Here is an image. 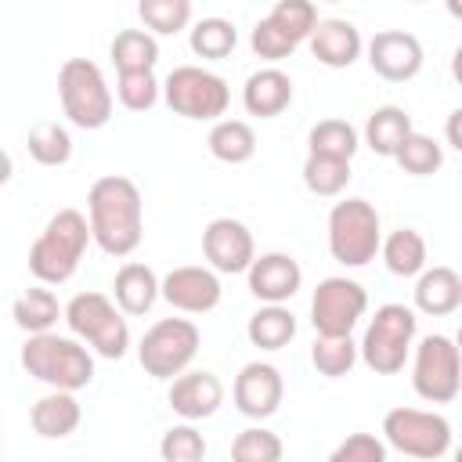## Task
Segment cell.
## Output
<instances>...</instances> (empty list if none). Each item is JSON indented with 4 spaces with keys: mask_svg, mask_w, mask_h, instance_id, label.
Segmentation results:
<instances>
[{
    "mask_svg": "<svg viewBox=\"0 0 462 462\" xmlns=\"http://www.w3.org/2000/svg\"><path fill=\"white\" fill-rule=\"evenodd\" d=\"M87 213L90 231L101 253L108 256H130L144 238V202L130 177L108 173L97 177L87 191Z\"/></svg>",
    "mask_w": 462,
    "mask_h": 462,
    "instance_id": "cell-1",
    "label": "cell"
},
{
    "mask_svg": "<svg viewBox=\"0 0 462 462\" xmlns=\"http://www.w3.org/2000/svg\"><path fill=\"white\" fill-rule=\"evenodd\" d=\"M94 238L90 220L79 209H58L47 227L40 231V238L29 245V271L36 274L40 285H61L76 274L87 242Z\"/></svg>",
    "mask_w": 462,
    "mask_h": 462,
    "instance_id": "cell-2",
    "label": "cell"
},
{
    "mask_svg": "<svg viewBox=\"0 0 462 462\" xmlns=\"http://www.w3.org/2000/svg\"><path fill=\"white\" fill-rule=\"evenodd\" d=\"M22 365L32 379L47 383L51 390H83L94 379V357L83 343L58 336V332H43V336H29L22 346Z\"/></svg>",
    "mask_w": 462,
    "mask_h": 462,
    "instance_id": "cell-3",
    "label": "cell"
},
{
    "mask_svg": "<svg viewBox=\"0 0 462 462\" xmlns=\"http://www.w3.org/2000/svg\"><path fill=\"white\" fill-rule=\"evenodd\" d=\"M383 249L379 209L368 199H343L328 213V253L343 267H365Z\"/></svg>",
    "mask_w": 462,
    "mask_h": 462,
    "instance_id": "cell-4",
    "label": "cell"
},
{
    "mask_svg": "<svg viewBox=\"0 0 462 462\" xmlns=\"http://www.w3.org/2000/svg\"><path fill=\"white\" fill-rule=\"evenodd\" d=\"M65 321L76 339L90 343L101 357L119 361L130 346V328L123 310L105 296V292H76L65 303Z\"/></svg>",
    "mask_w": 462,
    "mask_h": 462,
    "instance_id": "cell-5",
    "label": "cell"
},
{
    "mask_svg": "<svg viewBox=\"0 0 462 462\" xmlns=\"http://www.w3.org/2000/svg\"><path fill=\"white\" fill-rule=\"evenodd\" d=\"M415 328H419V318H415L411 307H404V303H383L375 310V318L368 321L365 339L357 343L361 346V361L375 375H397L404 368L408 350H411Z\"/></svg>",
    "mask_w": 462,
    "mask_h": 462,
    "instance_id": "cell-6",
    "label": "cell"
},
{
    "mask_svg": "<svg viewBox=\"0 0 462 462\" xmlns=\"http://www.w3.org/2000/svg\"><path fill=\"white\" fill-rule=\"evenodd\" d=\"M58 97L79 130H101L112 119V90L90 58H69L58 72Z\"/></svg>",
    "mask_w": 462,
    "mask_h": 462,
    "instance_id": "cell-7",
    "label": "cell"
},
{
    "mask_svg": "<svg viewBox=\"0 0 462 462\" xmlns=\"http://www.w3.org/2000/svg\"><path fill=\"white\" fill-rule=\"evenodd\" d=\"M162 97L184 119L220 123V116L227 112L231 90L217 72H209L202 65H177L162 83Z\"/></svg>",
    "mask_w": 462,
    "mask_h": 462,
    "instance_id": "cell-8",
    "label": "cell"
},
{
    "mask_svg": "<svg viewBox=\"0 0 462 462\" xmlns=\"http://www.w3.org/2000/svg\"><path fill=\"white\" fill-rule=\"evenodd\" d=\"M195 354H199V328L188 318H162V321H155L144 332L141 346H137L141 368L152 379H177V375H184Z\"/></svg>",
    "mask_w": 462,
    "mask_h": 462,
    "instance_id": "cell-9",
    "label": "cell"
},
{
    "mask_svg": "<svg viewBox=\"0 0 462 462\" xmlns=\"http://www.w3.org/2000/svg\"><path fill=\"white\" fill-rule=\"evenodd\" d=\"M383 437L401 455L433 462L451 448V422L422 408H390L383 415Z\"/></svg>",
    "mask_w": 462,
    "mask_h": 462,
    "instance_id": "cell-10",
    "label": "cell"
},
{
    "mask_svg": "<svg viewBox=\"0 0 462 462\" xmlns=\"http://www.w3.org/2000/svg\"><path fill=\"white\" fill-rule=\"evenodd\" d=\"M411 386L430 404H448V401L458 397V386H462V354H458L455 339H448V336H426L415 346Z\"/></svg>",
    "mask_w": 462,
    "mask_h": 462,
    "instance_id": "cell-11",
    "label": "cell"
},
{
    "mask_svg": "<svg viewBox=\"0 0 462 462\" xmlns=\"http://www.w3.org/2000/svg\"><path fill=\"white\" fill-rule=\"evenodd\" d=\"M368 310V292L354 278H321L310 296V325L318 336H350Z\"/></svg>",
    "mask_w": 462,
    "mask_h": 462,
    "instance_id": "cell-12",
    "label": "cell"
},
{
    "mask_svg": "<svg viewBox=\"0 0 462 462\" xmlns=\"http://www.w3.org/2000/svg\"><path fill=\"white\" fill-rule=\"evenodd\" d=\"M202 253H206V260H209L213 271H220V274H242L256 260L253 231L242 220H235V217H217L202 231Z\"/></svg>",
    "mask_w": 462,
    "mask_h": 462,
    "instance_id": "cell-13",
    "label": "cell"
},
{
    "mask_svg": "<svg viewBox=\"0 0 462 462\" xmlns=\"http://www.w3.org/2000/svg\"><path fill=\"white\" fill-rule=\"evenodd\" d=\"M368 65L390 83H404L422 69V43L404 29H383L368 40Z\"/></svg>",
    "mask_w": 462,
    "mask_h": 462,
    "instance_id": "cell-14",
    "label": "cell"
},
{
    "mask_svg": "<svg viewBox=\"0 0 462 462\" xmlns=\"http://www.w3.org/2000/svg\"><path fill=\"white\" fill-rule=\"evenodd\" d=\"M220 278L213 267H199V263H184L173 267L162 278V300L184 314H206L220 303Z\"/></svg>",
    "mask_w": 462,
    "mask_h": 462,
    "instance_id": "cell-15",
    "label": "cell"
},
{
    "mask_svg": "<svg viewBox=\"0 0 462 462\" xmlns=\"http://www.w3.org/2000/svg\"><path fill=\"white\" fill-rule=\"evenodd\" d=\"M282 393H285L282 372L274 365H267V361H249L235 375V408L245 419H267V415H274L278 404H282Z\"/></svg>",
    "mask_w": 462,
    "mask_h": 462,
    "instance_id": "cell-16",
    "label": "cell"
},
{
    "mask_svg": "<svg viewBox=\"0 0 462 462\" xmlns=\"http://www.w3.org/2000/svg\"><path fill=\"white\" fill-rule=\"evenodd\" d=\"M166 401L184 422H199V419H209L224 404V383L213 372L195 368V372H184L173 379Z\"/></svg>",
    "mask_w": 462,
    "mask_h": 462,
    "instance_id": "cell-17",
    "label": "cell"
},
{
    "mask_svg": "<svg viewBox=\"0 0 462 462\" xmlns=\"http://www.w3.org/2000/svg\"><path fill=\"white\" fill-rule=\"evenodd\" d=\"M245 274H249V292L263 303H285L303 285V271L289 253H263L253 260Z\"/></svg>",
    "mask_w": 462,
    "mask_h": 462,
    "instance_id": "cell-18",
    "label": "cell"
},
{
    "mask_svg": "<svg viewBox=\"0 0 462 462\" xmlns=\"http://www.w3.org/2000/svg\"><path fill=\"white\" fill-rule=\"evenodd\" d=\"M307 43H310V54L328 69H350L365 47L357 25L346 18H321Z\"/></svg>",
    "mask_w": 462,
    "mask_h": 462,
    "instance_id": "cell-19",
    "label": "cell"
},
{
    "mask_svg": "<svg viewBox=\"0 0 462 462\" xmlns=\"http://www.w3.org/2000/svg\"><path fill=\"white\" fill-rule=\"evenodd\" d=\"M289 101H292V79H289L282 69H274V65L253 72V76L245 79V87H242V105H245V112H249V116H260V119L282 116V112L289 108Z\"/></svg>",
    "mask_w": 462,
    "mask_h": 462,
    "instance_id": "cell-20",
    "label": "cell"
},
{
    "mask_svg": "<svg viewBox=\"0 0 462 462\" xmlns=\"http://www.w3.org/2000/svg\"><path fill=\"white\" fill-rule=\"evenodd\" d=\"M411 292H415V310L430 318H444L462 307V278L455 267H426L415 278Z\"/></svg>",
    "mask_w": 462,
    "mask_h": 462,
    "instance_id": "cell-21",
    "label": "cell"
},
{
    "mask_svg": "<svg viewBox=\"0 0 462 462\" xmlns=\"http://www.w3.org/2000/svg\"><path fill=\"white\" fill-rule=\"evenodd\" d=\"M112 292H116V307L123 314H148L155 307V300L162 296V282L155 278V271L148 263H123L116 271V282H112Z\"/></svg>",
    "mask_w": 462,
    "mask_h": 462,
    "instance_id": "cell-22",
    "label": "cell"
},
{
    "mask_svg": "<svg viewBox=\"0 0 462 462\" xmlns=\"http://www.w3.org/2000/svg\"><path fill=\"white\" fill-rule=\"evenodd\" d=\"M79 419H83V408H79L76 393H69V390H51V393H43V397L32 404V411H29L32 430H36L40 437H47V440L69 437V433L79 426Z\"/></svg>",
    "mask_w": 462,
    "mask_h": 462,
    "instance_id": "cell-23",
    "label": "cell"
},
{
    "mask_svg": "<svg viewBox=\"0 0 462 462\" xmlns=\"http://www.w3.org/2000/svg\"><path fill=\"white\" fill-rule=\"evenodd\" d=\"M411 116L401 108V105H383L368 116L365 123V144L375 152V155H386L393 159L401 152V144L411 137Z\"/></svg>",
    "mask_w": 462,
    "mask_h": 462,
    "instance_id": "cell-24",
    "label": "cell"
},
{
    "mask_svg": "<svg viewBox=\"0 0 462 462\" xmlns=\"http://www.w3.org/2000/svg\"><path fill=\"white\" fill-rule=\"evenodd\" d=\"M383 260L386 271L397 278H419L426 271V238L415 227H397L383 238Z\"/></svg>",
    "mask_w": 462,
    "mask_h": 462,
    "instance_id": "cell-25",
    "label": "cell"
},
{
    "mask_svg": "<svg viewBox=\"0 0 462 462\" xmlns=\"http://www.w3.org/2000/svg\"><path fill=\"white\" fill-rule=\"evenodd\" d=\"M245 336H249V343L260 346V350H282V346L292 343V336H296V318H292V310L282 307V303H263V307L249 318Z\"/></svg>",
    "mask_w": 462,
    "mask_h": 462,
    "instance_id": "cell-26",
    "label": "cell"
},
{
    "mask_svg": "<svg viewBox=\"0 0 462 462\" xmlns=\"http://www.w3.org/2000/svg\"><path fill=\"white\" fill-rule=\"evenodd\" d=\"M213 159L227 162V166H238V162H249L253 152H256V134L245 119H220L213 123L209 137H206Z\"/></svg>",
    "mask_w": 462,
    "mask_h": 462,
    "instance_id": "cell-27",
    "label": "cell"
},
{
    "mask_svg": "<svg viewBox=\"0 0 462 462\" xmlns=\"http://www.w3.org/2000/svg\"><path fill=\"white\" fill-rule=\"evenodd\" d=\"M108 54L119 72H152L159 61V43L148 29H123L116 32Z\"/></svg>",
    "mask_w": 462,
    "mask_h": 462,
    "instance_id": "cell-28",
    "label": "cell"
},
{
    "mask_svg": "<svg viewBox=\"0 0 462 462\" xmlns=\"http://www.w3.org/2000/svg\"><path fill=\"white\" fill-rule=\"evenodd\" d=\"M58 314H65L58 307V296L47 285H32L14 300V325L25 328L29 336H43L51 332V325L58 321Z\"/></svg>",
    "mask_w": 462,
    "mask_h": 462,
    "instance_id": "cell-29",
    "label": "cell"
},
{
    "mask_svg": "<svg viewBox=\"0 0 462 462\" xmlns=\"http://www.w3.org/2000/svg\"><path fill=\"white\" fill-rule=\"evenodd\" d=\"M307 144H310L307 155H328V159L350 162L361 141H357V130H354L346 119H321V123L310 126Z\"/></svg>",
    "mask_w": 462,
    "mask_h": 462,
    "instance_id": "cell-30",
    "label": "cell"
},
{
    "mask_svg": "<svg viewBox=\"0 0 462 462\" xmlns=\"http://www.w3.org/2000/svg\"><path fill=\"white\" fill-rule=\"evenodd\" d=\"M361 346L350 336H318L310 346V361L325 379H339L357 365Z\"/></svg>",
    "mask_w": 462,
    "mask_h": 462,
    "instance_id": "cell-31",
    "label": "cell"
},
{
    "mask_svg": "<svg viewBox=\"0 0 462 462\" xmlns=\"http://www.w3.org/2000/svg\"><path fill=\"white\" fill-rule=\"evenodd\" d=\"M25 144H29V155L40 166H65L72 159V137L61 123H36L29 130Z\"/></svg>",
    "mask_w": 462,
    "mask_h": 462,
    "instance_id": "cell-32",
    "label": "cell"
},
{
    "mask_svg": "<svg viewBox=\"0 0 462 462\" xmlns=\"http://www.w3.org/2000/svg\"><path fill=\"white\" fill-rule=\"evenodd\" d=\"M303 184L310 195L332 199L350 184V162L343 159H328V155H307L303 162Z\"/></svg>",
    "mask_w": 462,
    "mask_h": 462,
    "instance_id": "cell-33",
    "label": "cell"
},
{
    "mask_svg": "<svg viewBox=\"0 0 462 462\" xmlns=\"http://www.w3.org/2000/svg\"><path fill=\"white\" fill-rule=\"evenodd\" d=\"M235 43H238V32H235V25L227 18L209 14V18L195 22V29H191V51L199 58H209V61L227 58L235 51Z\"/></svg>",
    "mask_w": 462,
    "mask_h": 462,
    "instance_id": "cell-34",
    "label": "cell"
},
{
    "mask_svg": "<svg viewBox=\"0 0 462 462\" xmlns=\"http://www.w3.org/2000/svg\"><path fill=\"white\" fill-rule=\"evenodd\" d=\"M282 437L263 426H249L231 440V462H282Z\"/></svg>",
    "mask_w": 462,
    "mask_h": 462,
    "instance_id": "cell-35",
    "label": "cell"
},
{
    "mask_svg": "<svg viewBox=\"0 0 462 462\" xmlns=\"http://www.w3.org/2000/svg\"><path fill=\"white\" fill-rule=\"evenodd\" d=\"M393 162H397L404 173H411V177H430V173L440 170V162H444V148H440L433 137H426V134L415 130V134L401 144V152L393 155Z\"/></svg>",
    "mask_w": 462,
    "mask_h": 462,
    "instance_id": "cell-36",
    "label": "cell"
},
{
    "mask_svg": "<svg viewBox=\"0 0 462 462\" xmlns=\"http://www.w3.org/2000/svg\"><path fill=\"white\" fill-rule=\"evenodd\" d=\"M137 14L148 29H155L162 36H173L191 22V0H141Z\"/></svg>",
    "mask_w": 462,
    "mask_h": 462,
    "instance_id": "cell-37",
    "label": "cell"
},
{
    "mask_svg": "<svg viewBox=\"0 0 462 462\" xmlns=\"http://www.w3.org/2000/svg\"><path fill=\"white\" fill-rule=\"evenodd\" d=\"M267 18H271L274 25H282L296 43L310 40L314 29H318V22H321V18H318V7H314L310 0H278Z\"/></svg>",
    "mask_w": 462,
    "mask_h": 462,
    "instance_id": "cell-38",
    "label": "cell"
},
{
    "mask_svg": "<svg viewBox=\"0 0 462 462\" xmlns=\"http://www.w3.org/2000/svg\"><path fill=\"white\" fill-rule=\"evenodd\" d=\"M159 455H162V462H202L206 458V437L191 422L170 426L159 440Z\"/></svg>",
    "mask_w": 462,
    "mask_h": 462,
    "instance_id": "cell-39",
    "label": "cell"
},
{
    "mask_svg": "<svg viewBox=\"0 0 462 462\" xmlns=\"http://www.w3.org/2000/svg\"><path fill=\"white\" fill-rule=\"evenodd\" d=\"M159 90L162 87H159L155 72H119V79H116V97L130 112H148L159 101Z\"/></svg>",
    "mask_w": 462,
    "mask_h": 462,
    "instance_id": "cell-40",
    "label": "cell"
},
{
    "mask_svg": "<svg viewBox=\"0 0 462 462\" xmlns=\"http://www.w3.org/2000/svg\"><path fill=\"white\" fill-rule=\"evenodd\" d=\"M249 43H253V51H256L263 61H282V58H289V54L300 47V43H296L282 25H274L271 18H260V22L253 25Z\"/></svg>",
    "mask_w": 462,
    "mask_h": 462,
    "instance_id": "cell-41",
    "label": "cell"
},
{
    "mask_svg": "<svg viewBox=\"0 0 462 462\" xmlns=\"http://www.w3.org/2000/svg\"><path fill=\"white\" fill-rule=\"evenodd\" d=\"M328 462H386V440H379L375 433H350L328 455Z\"/></svg>",
    "mask_w": 462,
    "mask_h": 462,
    "instance_id": "cell-42",
    "label": "cell"
},
{
    "mask_svg": "<svg viewBox=\"0 0 462 462\" xmlns=\"http://www.w3.org/2000/svg\"><path fill=\"white\" fill-rule=\"evenodd\" d=\"M444 137H448V144H451V148H458V152H462V105L448 116V123H444Z\"/></svg>",
    "mask_w": 462,
    "mask_h": 462,
    "instance_id": "cell-43",
    "label": "cell"
},
{
    "mask_svg": "<svg viewBox=\"0 0 462 462\" xmlns=\"http://www.w3.org/2000/svg\"><path fill=\"white\" fill-rule=\"evenodd\" d=\"M451 76H455V83L462 87V43H458L455 54H451Z\"/></svg>",
    "mask_w": 462,
    "mask_h": 462,
    "instance_id": "cell-44",
    "label": "cell"
},
{
    "mask_svg": "<svg viewBox=\"0 0 462 462\" xmlns=\"http://www.w3.org/2000/svg\"><path fill=\"white\" fill-rule=\"evenodd\" d=\"M448 14L451 18H462V0H448Z\"/></svg>",
    "mask_w": 462,
    "mask_h": 462,
    "instance_id": "cell-45",
    "label": "cell"
},
{
    "mask_svg": "<svg viewBox=\"0 0 462 462\" xmlns=\"http://www.w3.org/2000/svg\"><path fill=\"white\" fill-rule=\"evenodd\" d=\"M455 346H458V354H462V328H458V336H455Z\"/></svg>",
    "mask_w": 462,
    "mask_h": 462,
    "instance_id": "cell-46",
    "label": "cell"
},
{
    "mask_svg": "<svg viewBox=\"0 0 462 462\" xmlns=\"http://www.w3.org/2000/svg\"><path fill=\"white\" fill-rule=\"evenodd\" d=\"M451 462H462V448H458V451H455V458H451Z\"/></svg>",
    "mask_w": 462,
    "mask_h": 462,
    "instance_id": "cell-47",
    "label": "cell"
}]
</instances>
